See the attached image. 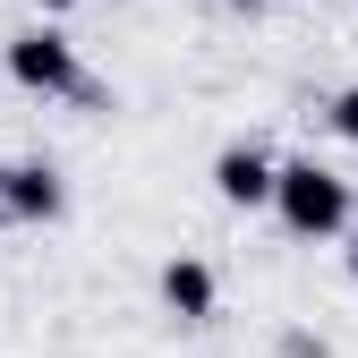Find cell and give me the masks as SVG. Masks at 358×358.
Segmentation results:
<instances>
[{
    "label": "cell",
    "mask_w": 358,
    "mask_h": 358,
    "mask_svg": "<svg viewBox=\"0 0 358 358\" xmlns=\"http://www.w3.org/2000/svg\"><path fill=\"white\" fill-rule=\"evenodd\" d=\"M273 205H282V222H290L299 239H333L341 222H350V188H341L324 162H282Z\"/></svg>",
    "instance_id": "cell-1"
},
{
    "label": "cell",
    "mask_w": 358,
    "mask_h": 358,
    "mask_svg": "<svg viewBox=\"0 0 358 358\" xmlns=\"http://www.w3.org/2000/svg\"><path fill=\"white\" fill-rule=\"evenodd\" d=\"M9 77L26 85V94H77V43L69 34H52V26H34V34H17L9 43Z\"/></svg>",
    "instance_id": "cell-2"
},
{
    "label": "cell",
    "mask_w": 358,
    "mask_h": 358,
    "mask_svg": "<svg viewBox=\"0 0 358 358\" xmlns=\"http://www.w3.org/2000/svg\"><path fill=\"white\" fill-rule=\"evenodd\" d=\"M60 171H43V162H9L0 171V213L9 222H60Z\"/></svg>",
    "instance_id": "cell-3"
},
{
    "label": "cell",
    "mask_w": 358,
    "mask_h": 358,
    "mask_svg": "<svg viewBox=\"0 0 358 358\" xmlns=\"http://www.w3.org/2000/svg\"><path fill=\"white\" fill-rule=\"evenodd\" d=\"M213 188H222V205H273V188H282V171L264 162L256 145H231L213 162Z\"/></svg>",
    "instance_id": "cell-4"
},
{
    "label": "cell",
    "mask_w": 358,
    "mask_h": 358,
    "mask_svg": "<svg viewBox=\"0 0 358 358\" xmlns=\"http://www.w3.org/2000/svg\"><path fill=\"white\" fill-rule=\"evenodd\" d=\"M162 307H171L179 324H205V316H213V264L171 256V264H162Z\"/></svg>",
    "instance_id": "cell-5"
},
{
    "label": "cell",
    "mask_w": 358,
    "mask_h": 358,
    "mask_svg": "<svg viewBox=\"0 0 358 358\" xmlns=\"http://www.w3.org/2000/svg\"><path fill=\"white\" fill-rule=\"evenodd\" d=\"M333 128L358 145V85H341V94H333Z\"/></svg>",
    "instance_id": "cell-6"
},
{
    "label": "cell",
    "mask_w": 358,
    "mask_h": 358,
    "mask_svg": "<svg viewBox=\"0 0 358 358\" xmlns=\"http://www.w3.org/2000/svg\"><path fill=\"white\" fill-rule=\"evenodd\" d=\"M43 9H69V0H43Z\"/></svg>",
    "instance_id": "cell-7"
},
{
    "label": "cell",
    "mask_w": 358,
    "mask_h": 358,
    "mask_svg": "<svg viewBox=\"0 0 358 358\" xmlns=\"http://www.w3.org/2000/svg\"><path fill=\"white\" fill-rule=\"evenodd\" d=\"M350 273H358V256H350Z\"/></svg>",
    "instance_id": "cell-8"
}]
</instances>
